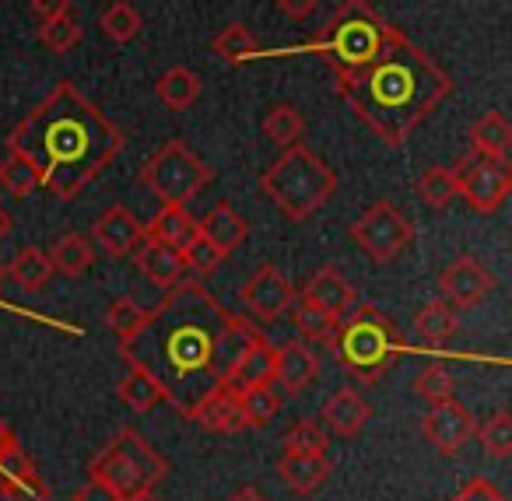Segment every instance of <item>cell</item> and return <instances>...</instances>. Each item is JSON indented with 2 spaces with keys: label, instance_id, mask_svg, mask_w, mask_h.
I'll return each instance as SVG.
<instances>
[{
  "label": "cell",
  "instance_id": "cell-2",
  "mask_svg": "<svg viewBox=\"0 0 512 501\" xmlns=\"http://www.w3.org/2000/svg\"><path fill=\"white\" fill-rule=\"evenodd\" d=\"M123 144L127 134L74 81H57L8 137L11 155L29 158L57 200H74L95 183Z\"/></svg>",
  "mask_w": 512,
  "mask_h": 501
},
{
  "label": "cell",
  "instance_id": "cell-39",
  "mask_svg": "<svg viewBox=\"0 0 512 501\" xmlns=\"http://www.w3.org/2000/svg\"><path fill=\"white\" fill-rule=\"evenodd\" d=\"M292 319H295V326H299L302 340H316V344H330V340H334L337 319L327 316L323 309H316V305L292 302Z\"/></svg>",
  "mask_w": 512,
  "mask_h": 501
},
{
  "label": "cell",
  "instance_id": "cell-23",
  "mask_svg": "<svg viewBox=\"0 0 512 501\" xmlns=\"http://www.w3.org/2000/svg\"><path fill=\"white\" fill-rule=\"evenodd\" d=\"M197 232H200V221L186 211V204H162V211L144 225V235L179 249V253L197 239Z\"/></svg>",
  "mask_w": 512,
  "mask_h": 501
},
{
  "label": "cell",
  "instance_id": "cell-44",
  "mask_svg": "<svg viewBox=\"0 0 512 501\" xmlns=\"http://www.w3.org/2000/svg\"><path fill=\"white\" fill-rule=\"evenodd\" d=\"M449 501H509V498H505V494L498 491V484H491L488 477H474V480H467Z\"/></svg>",
  "mask_w": 512,
  "mask_h": 501
},
{
  "label": "cell",
  "instance_id": "cell-31",
  "mask_svg": "<svg viewBox=\"0 0 512 501\" xmlns=\"http://www.w3.org/2000/svg\"><path fill=\"white\" fill-rule=\"evenodd\" d=\"M239 396L242 417H246V428H267V424L278 417L281 410V396L271 386H253V389H232Z\"/></svg>",
  "mask_w": 512,
  "mask_h": 501
},
{
  "label": "cell",
  "instance_id": "cell-3",
  "mask_svg": "<svg viewBox=\"0 0 512 501\" xmlns=\"http://www.w3.org/2000/svg\"><path fill=\"white\" fill-rule=\"evenodd\" d=\"M337 95L386 148H400L442 102L453 95V78L400 29L362 67L337 74Z\"/></svg>",
  "mask_w": 512,
  "mask_h": 501
},
{
  "label": "cell",
  "instance_id": "cell-21",
  "mask_svg": "<svg viewBox=\"0 0 512 501\" xmlns=\"http://www.w3.org/2000/svg\"><path fill=\"white\" fill-rule=\"evenodd\" d=\"M334 466L327 456H302V452H281L278 477L292 494H316L330 480Z\"/></svg>",
  "mask_w": 512,
  "mask_h": 501
},
{
  "label": "cell",
  "instance_id": "cell-32",
  "mask_svg": "<svg viewBox=\"0 0 512 501\" xmlns=\"http://www.w3.org/2000/svg\"><path fill=\"white\" fill-rule=\"evenodd\" d=\"M418 200L432 211H446L460 193H456V172L453 169H442V165H432V169L421 172L418 179Z\"/></svg>",
  "mask_w": 512,
  "mask_h": 501
},
{
  "label": "cell",
  "instance_id": "cell-14",
  "mask_svg": "<svg viewBox=\"0 0 512 501\" xmlns=\"http://www.w3.org/2000/svg\"><path fill=\"white\" fill-rule=\"evenodd\" d=\"M299 302L316 305V309H323L327 316H334L337 323H341V319L358 305V291L334 263H327V267H320L306 284H302Z\"/></svg>",
  "mask_w": 512,
  "mask_h": 501
},
{
  "label": "cell",
  "instance_id": "cell-37",
  "mask_svg": "<svg viewBox=\"0 0 512 501\" xmlns=\"http://www.w3.org/2000/svg\"><path fill=\"white\" fill-rule=\"evenodd\" d=\"M302 130H306V120H302V113L295 106H288V102H281V106H271L264 116V134L271 137L278 148H288V144H295L302 137Z\"/></svg>",
  "mask_w": 512,
  "mask_h": 501
},
{
  "label": "cell",
  "instance_id": "cell-7",
  "mask_svg": "<svg viewBox=\"0 0 512 501\" xmlns=\"http://www.w3.org/2000/svg\"><path fill=\"white\" fill-rule=\"evenodd\" d=\"M169 473L165 456L134 428H120L88 463V477L106 484L113 494L130 498V494H141L158 487Z\"/></svg>",
  "mask_w": 512,
  "mask_h": 501
},
{
  "label": "cell",
  "instance_id": "cell-51",
  "mask_svg": "<svg viewBox=\"0 0 512 501\" xmlns=\"http://www.w3.org/2000/svg\"><path fill=\"white\" fill-rule=\"evenodd\" d=\"M123 501H158L151 491H141V494H130V498H123Z\"/></svg>",
  "mask_w": 512,
  "mask_h": 501
},
{
  "label": "cell",
  "instance_id": "cell-45",
  "mask_svg": "<svg viewBox=\"0 0 512 501\" xmlns=\"http://www.w3.org/2000/svg\"><path fill=\"white\" fill-rule=\"evenodd\" d=\"M29 11L36 22H50V18L71 15V0H29Z\"/></svg>",
  "mask_w": 512,
  "mask_h": 501
},
{
  "label": "cell",
  "instance_id": "cell-40",
  "mask_svg": "<svg viewBox=\"0 0 512 501\" xmlns=\"http://www.w3.org/2000/svg\"><path fill=\"white\" fill-rule=\"evenodd\" d=\"M474 435L481 438V445L495 459H509V452H512V417H509V410H498V414H491L481 428H474Z\"/></svg>",
  "mask_w": 512,
  "mask_h": 501
},
{
  "label": "cell",
  "instance_id": "cell-18",
  "mask_svg": "<svg viewBox=\"0 0 512 501\" xmlns=\"http://www.w3.org/2000/svg\"><path fill=\"white\" fill-rule=\"evenodd\" d=\"M130 256H134L137 270H141L151 284H158V288H172V284H179L186 277L183 253L165 246V242L151 239V235H144V239L130 249Z\"/></svg>",
  "mask_w": 512,
  "mask_h": 501
},
{
  "label": "cell",
  "instance_id": "cell-43",
  "mask_svg": "<svg viewBox=\"0 0 512 501\" xmlns=\"http://www.w3.org/2000/svg\"><path fill=\"white\" fill-rule=\"evenodd\" d=\"M183 260H186V270L207 277V274H214V270H218V263L225 260V256H221L218 249H214L211 242H207L204 235L197 232V239H193L190 246L183 249Z\"/></svg>",
  "mask_w": 512,
  "mask_h": 501
},
{
  "label": "cell",
  "instance_id": "cell-28",
  "mask_svg": "<svg viewBox=\"0 0 512 501\" xmlns=\"http://www.w3.org/2000/svg\"><path fill=\"white\" fill-rule=\"evenodd\" d=\"M46 253H50L53 270H60V274H67V277L88 274V267L95 263L92 242H88L85 235H74V232L60 235V239L53 242V246L46 249Z\"/></svg>",
  "mask_w": 512,
  "mask_h": 501
},
{
  "label": "cell",
  "instance_id": "cell-11",
  "mask_svg": "<svg viewBox=\"0 0 512 501\" xmlns=\"http://www.w3.org/2000/svg\"><path fill=\"white\" fill-rule=\"evenodd\" d=\"M239 298L253 319H260V323H274V319H281L288 309H292L295 288H292V281L274 267V263H264V267H256L253 274H249V281L242 284Z\"/></svg>",
  "mask_w": 512,
  "mask_h": 501
},
{
  "label": "cell",
  "instance_id": "cell-26",
  "mask_svg": "<svg viewBox=\"0 0 512 501\" xmlns=\"http://www.w3.org/2000/svg\"><path fill=\"white\" fill-rule=\"evenodd\" d=\"M512 148V127L502 113H484L481 120L470 127V151L477 158H498V162H509Z\"/></svg>",
  "mask_w": 512,
  "mask_h": 501
},
{
  "label": "cell",
  "instance_id": "cell-47",
  "mask_svg": "<svg viewBox=\"0 0 512 501\" xmlns=\"http://www.w3.org/2000/svg\"><path fill=\"white\" fill-rule=\"evenodd\" d=\"M316 4H320V0H278V11L288 18H295V22H302V18L313 15Z\"/></svg>",
  "mask_w": 512,
  "mask_h": 501
},
{
  "label": "cell",
  "instance_id": "cell-25",
  "mask_svg": "<svg viewBox=\"0 0 512 501\" xmlns=\"http://www.w3.org/2000/svg\"><path fill=\"white\" fill-rule=\"evenodd\" d=\"M271 382H274V344L260 333L239 358L228 389H253V386H271Z\"/></svg>",
  "mask_w": 512,
  "mask_h": 501
},
{
  "label": "cell",
  "instance_id": "cell-48",
  "mask_svg": "<svg viewBox=\"0 0 512 501\" xmlns=\"http://www.w3.org/2000/svg\"><path fill=\"white\" fill-rule=\"evenodd\" d=\"M18 445V438H15V431L8 428V424L0 421V463H4V456H8L11 449Z\"/></svg>",
  "mask_w": 512,
  "mask_h": 501
},
{
  "label": "cell",
  "instance_id": "cell-50",
  "mask_svg": "<svg viewBox=\"0 0 512 501\" xmlns=\"http://www.w3.org/2000/svg\"><path fill=\"white\" fill-rule=\"evenodd\" d=\"M11 228H15V218H11V214L4 211V207H0V239H8Z\"/></svg>",
  "mask_w": 512,
  "mask_h": 501
},
{
  "label": "cell",
  "instance_id": "cell-12",
  "mask_svg": "<svg viewBox=\"0 0 512 501\" xmlns=\"http://www.w3.org/2000/svg\"><path fill=\"white\" fill-rule=\"evenodd\" d=\"M474 428H477L474 414L460 400H453V396L442 403H432V410L421 417V435H425V442L439 456H456L474 438Z\"/></svg>",
  "mask_w": 512,
  "mask_h": 501
},
{
  "label": "cell",
  "instance_id": "cell-22",
  "mask_svg": "<svg viewBox=\"0 0 512 501\" xmlns=\"http://www.w3.org/2000/svg\"><path fill=\"white\" fill-rule=\"evenodd\" d=\"M200 235H204V239L211 242L221 256H228L246 242L249 221L242 218L232 204H214L211 211H207V218L200 221Z\"/></svg>",
  "mask_w": 512,
  "mask_h": 501
},
{
  "label": "cell",
  "instance_id": "cell-29",
  "mask_svg": "<svg viewBox=\"0 0 512 501\" xmlns=\"http://www.w3.org/2000/svg\"><path fill=\"white\" fill-rule=\"evenodd\" d=\"M155 92H158V99H162L165 106L176 109V113H183V109H190L193 102L200 99V78L190 71V67L176 64L155 81Z\"/></svg>",
  "mask_w": 512,
  "mask_h": 501
},
{
  "label": "cell",
  "instance_id": "cell-30",
  "mask_svg": "<svg viewBox=\"0 0 512 501\" xmlns=\"http://www.w3.org/2000/svg\"><path fill=\"white\" fill-rule=\"evenodd\" d=\"M116 393H120V400L127 403L134 414H148V410H155L158 403H165L162 386H158L148 372H141V368H130V372L123 375L120 386H116Z\"/></svg>",
  "mask_w": 512,
  "mask_h": 501
},
{
  "label": "cell",
  "instance_id": "cell-20",
  "mask_svg": "<svg viewBox=\"0 0 512 501\" xmlns=\"http://www.w3.org/2000/svg\"><path fill=\"white\" fill-rule=\"evenodd\" d=\"M320 421L327 424V431H334L337 438H355L358 431L372 421V403L365 400L362 393L344 386L327 396V403H323V410H320Z\"/></svg>",
  "mask_w": 512,
  "mask_h": 501
},
{
  "label": "cell",
  "instance_id": "cell-6",
  "mask_svg": "<svg viewBox=\"0 0 512 501\" xmlns=\"http://www.w3.org/2000/svg\"><path fill=\"white\" fill-rule=\"evenodd\" d=\"M393 29L397 25L386 22L369 0H344L341 8L330 15V22L323 25L320 36L309 43V50L320 53L337 78V74L355 71L365 60L376 57Z\"/></svg>",
  "mask_w": 512,
  "mask_h": 501
},
{
  "label": "cell",
  "instance_id": "cell-16",
  "mask_svg": "<svg viewBox=\"0 0 512 501\" xmlns=\"http://www.w3.org/2000/svg\"><path fill=\"white\" fill-rule=\"evenodd\" d=\"M92 239H95V246L109 256V260H123V256H130V249L144 239V221L137 218L130 207L113 204L92 225Z\"/></svg>",
  "mask_w": 512,
  "mask_h": 501
},
{
  "label": "cell",
  "instance_id": "cell-8",
  "mask_svg": "<svg viewBox=\"0 0 512 501\" xmlns=\"http://www.w3.org/2000/svg\"><path fill=\"white\" fill-rule=\"evenodd\" d=\"M141 186L158 204H190L214 179V169L190 151L186 141H165L141 169Z\"/></svg>",
  "mask_w": 512,
  "mask_h": 501
},
{
  "label": "cell",
  "instance_id": "cell-36",
  "mask_svg": "<svg viewBox=\"0 0 512 501\" xmlns=\"http://www.w3.org/2000/svg\"><path fill=\"white\" fill-rule=\"evenodd\" d=\"M0 186L11 193V197H29L43 186V172L22 155H11L8 162H0Z\"/></svg>",
  "mask_w": 512,
  "mask_h": 501
},
{
  "label": "cell",
  "instance_id": "cell-13",
  "mask_svg": "<svg viewBox=\"0 0 512 501\" xmlns=\"http://www.w3.org/2000/svg\"><path fill=\"white\" fill-rule=\"evenodd\" d=\"M439 291L446 298V305L467 309V305L484 302L495 291V274L484 263H477L474 256H456L439 274Z\"/></svg>",
  "mask_w": 512,
  "mask_h": 501
},
{
  "label": "cell",
  "instance_id": "cell-9",
  "mask_svg": "<svg viewBox=\"0 0 512 501\" xmlns=\"http://www.w3.org/2000/svg\"><path fill=\"white\" fill-rule=\"evenodd\" d=\"M351 239L372 263H390L411 246L414 225L390 200H376L351 221Z\"/></svg>",
  "mask_w": 512,
  "mask_h": 501
},
{
  "label": "cell",
  "instance_id": "cell-35",
  "mask_svg": "<svg viewBox=\"0 0 512 501\" xmlns=\"http://www.w3.org/2000/svg\"><path fill=\"white\" fill-rule=\"evenodd\" d=\"M327 449H330L327 431H323L320 424L313 421V417H302V421H295L292 428L285 431V438H281V452H302V456H327Z\"/></svg>",
  "mask_w": 512,
  "mask_h": 501
},
{
  "label": "cell",
  "instance_id": "cell-34",
  "mask_svg": "<svg viewBox=\"0 0 512 501\" xmlns=\"http://www.w3.org/2000/svg\"><path fill=\"white\" fill-rule=\"evenodd\" d=\"M211 50L218 53V57L225 60V64H242V60L256 57V53H260V46H256V39H253V32H249V25L232 22V25H225V29L218 32V36H214Z\"/></svg>",
  "mask_w": 512,
  "mask_h": 501
},
{
  "label": "cell",
  "instance_id": "cell-27",
  "mask_svg": "<svg viewBox=\"0 0 512 501\" xmlns=\"http://www.w3.org/2000/svg\"><path fill=\"white\" fill-rule=\"evenodd\" d=\"M8 274H11V281L18 284L22 291H43L46 284L53 281V263H50V253L46 249H36V246H25V249H18V256L11 260V267H8Z\"/></svg>",
  "mask_w": 512,
  "mask_h": 501
},
{
  "label": "cell",
  "instance_id": "cell-38",
  "mask_svg": "<svg viewBox=\"0 0 512 501\" xmlns=\"http://www.w3.org/2000/svg\"><path fill=\"white\" fill-rule=\"evenodd\" d=\"M81 36H85V29H81V22L74 15H60V18H50V22H39V29H36V39L53 53H71L74 46L81 43Z\"/></svg>",
  "mask_w": 512,
  "mask_h": 501
},
{
  "label": "cell",
  "instance_id": "cell-42",
  "mask_svg": "<svg viewBox=\"0 0 512 501\" xmlns=\"http://www.w3.org/2000/svg\"><path fill=\"white\" fill-rule=\"evenodd\" d=\"M144 312H148V309H144V305H137L134 295H123V298H116V302H109L106 323H109V330L116 333V340L127 337V333L144 319Z\"/></svg>",
  "mask_w": 512,
  "mask_h": 501
},
{
  "label": "cell",
  "instance_id": "cell-1",
  "mask_svg": "<svg viewBox=\"0 0 512 501\" xmlns=\"http://www.w3.org/2000/svg\"><path fill=\"white\" fill-rule=\"evenodd\" d=\"M260 337L253 323L232 316L200 281H179L120 337V358L162 386L165 403L183 417L214 389H225L246 347Z\"/></svg>",
  "mask_w": 512,
  "mask_h": 501
},
{
  "label": "cell",
  "instance_id": "cell-17",
  "mask_svg": "<svg viewBox=\"0 0 512 501\" xmlns=\"http://www.w3.org/2000/svg\"><path fill=\"white\" fill-rule=\"evenodd\" d=\"M0 501H50V484L39 477L36 463L25 456L22 442L0 463Z\"/></svg>",
  "mask_w": 512,
  "mask_h": 501
},
{
  "label": "cell",
  "instance_id": "cell-33",
  "mask_svg": "<svg viewBox=\"0 0 512 501\" xmlns=\"http://www.w3.org/2000/svg\"><path fill=\"white\" fill-rule=\"evenodd\" d=\"M99 29H102V36H106L109 43L123 46V43H130L137 32H141V15H137V8H134V4H127V0H113V4L102 11Z\"/></svg>",
  "mask_w": 512,
  "mask_h": 501
},
{
  "label": "cell",
  "instance_id": "cell-15",
  "mask_svg": "<svg viewBox=\"0 0 512 501\" xmlns=\"http://www.w3.org/2000/svg\"><path fill=\"white\" fill-rule=\"evenodd\" d=\"M316 379H320V358L306 340L295 337L274 347V382L288 396H302V389H309Z\"/></svg>",
  "mask_w": 512,
  "mask_h": 501
},
{
  "label": "cell",
  "instance_id": "cell-46",
  "mask_svg": "<svg viewBox=\"0 0 512 501\" xmlns=\"http://www.w3.org/2000/svg\"><path fill=\"white\" fill-rule=\"evenodd\" d=\"M71 501H123L120 494H113L106 484H99V480L88 477V484H81L78 491L71 494Z\"/></svg>",
  "mask_w": 512,
  "mask_h": 501
},
{
  "label": "cell",
  "instance_id": "cell-10",
  "mask_svg": "<svg viewBox=\"0 0 512 501\" xmlns=\"http://www.w3.org/2000/svg\"><path fill=\"white\" fill-rule=\"evenodd\" d=\"M509 190H512L509 162L470 155L467 162L456 169V193L481 214H495L498 207L509 200Z\"/></svg>",
  "mask_w": 512,
  "mask_h": 501
},
{
  "label": "cell",
  "instance_id": "cell-41",
  "mask_svg": "<svg viewBox=\"0 0 512 501\" xmlns=\"http://www.w3.org/2000/svg\"><path fill=\"white\" fill-rule=\"evenodd\" d=\"M411 389H414V396H421V400L442 403L453 396V375H449L442 365H425L418 375H414Z\"/></svg>",
  "mask_w": 512,
  "mask_h": 501
},
{
  "label": "cell",
  "instance_id": "cell-19",
  "mask_svg": "<svg viewBox=\"0 0 512 501\" xmlns=\"http://www.w3.org/2000/svg\"><path fill=\"white\" fill-rule=\"evenodd\" d=\"M186 421H193L197 428L211 431V435H239V431H246V417H242L239 396H235L228 386L207 393L204 400L190 410Z\"/></svg>",
  "mask_w": 512,
  "mask_h": 501
},
{
  "label": "cell",
  "instance_id": "cell-24",
  "mask_svg": "<svg viewBox=\"0 0 512 501\" xmlns=\"http://www.w3.org/2000/svg\"><path fill=\"white\" fill-rule=\"evenodd\" d=\"M456 333H460V319H456L453 305H446V302H425L418 309V316H414V337H418V344L428 347V351L446 347Z\"/></svg>",
  "mask_w": 512,
  "mask_h": 501
},
{
  "label": "cell",
  "instance_id": "cell-5",
  "mask_svg": "<svg viewBox=\"0 0 512 501\" xmlns=\"http://www.w3.org/2000/svg\"><path fill=\"white\" fill-rule=\"evenodd\" d=\"M260 190L271 197V204L285 218L306 221L309 214H316L334 197L337 176L316 151L295 141L288 148H281V155L260 172Z\"/></svg>",
  "mask_w": 512,
  "mask_h": 501
},
{
  "label": "cell",
  "instance_id": "cell-4",
  "mask_svg": "<svg viewBox=\"0 0 512 501\" xmlns=\"http://www.w3.org/2000/svg\"><path fill=\"white\" fill-rule=\"evenodd\" d=\"M330 347H334L337 361L365 386H376L397 365L400 354L407 351L393 319L383 309H376V305H355L337 323Z\"/></svg>",
  "mask_w": 512,
  "mask_h": 501
},
{
  "label": "cell",
  "instance_id": "cell-49",
  "mask_svg": "<svg viewBox=\"0 0 512 501\" xmlns=\"http://www.w3.org/2000/svg\"><path fill=\"white\" fill-rule=\"evenodd\" d=\"M228 501H267V494L260 487H239Z\"/></svg>",
  "mask_w": 512,
  "mask_h": 501
}]
</instances>
